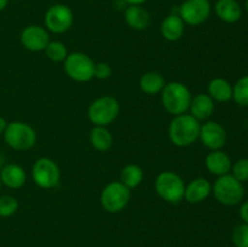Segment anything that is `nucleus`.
I'll return each mask as SVG.
<instances>
[{
    "label": "nucleus",
    "mask_w": 248,
    "mask_h": 247,
    "mask_svg": "<svg viewBox=\"0 0 248 247\" xmlns=\"http://www.w3.org/2000/svg\"><path fill=\"white\" fill-rule=\"evenodd\" d=\"M125 21L136 31H144L150 23L149 12L142 5H130L125 10Z\"/></svg>",
    "instance_id": "19"
},
{
    "label": "nucleus",
    "mask_w": 248,
    "mask_h": 247,
    "mask_svg": "<svg viewBox=\"0 0 248 247\" xmlns=\"http://www.w3.org/2000/svg\"><path fill=\"white\" fill-rule=\"evenodd\" d=\"M6 126H7L6 120H5L4 118H1V116H0V135H1V133H4Z\"/></svg>",
    "instance_id": "32"
},
{
    "label": "nucleus",
    "mask_w": 248,
    "mask_h": 247,
    "mask_svg": "<svg viewBox=\"0 0 248 247\" xmlns=\"http://www.w3.org/2000/svg\"><path fill=\"white\" fill-rule=\"evenodd\" d=\"M5 142L15 150H28L35 144L36 133L33 127L22 121L7 124L4 131Z\"/></svg>",
    "instance_id": "5"
},
{
    "label": "nucleus",
    "mask_w": 248,
    "mask_h": 247,
    "mask_svg": "<svg viewBox=\"0 0 248 247\" xmlns=\"http://www.w3.org/2000/svg\"><path fill=\"white\" fill-rule=\"evenodd\" d=\"M155 190L162 200L178 203L184 198L186 185L179 174L172 171L161 172L155 179Z\"/></svg>",
    "instance_id": "4"
},
{
    "label": "nucleus",
    "mask_w": 248,
    "mask_h": 247,
    "mask_svg": "<svg viewBox=\"0 0 248 247\" xmlns=\"http://www.w3.org/2000/svg\"><path fill=\"white\" fill-rule=\"evenodd\" d=\"M240 217L244 220V223L248 224V200L245 201L240 207Z\"/></svg>",
    "instance_id": "31"
},
{
    "label": "nucleus",
    "mask_w": 248,
    "mask_h": 247,
    "mask_svg": "<svg viewBox=\"0 0 248 247\" xmlns=\"http://www.w3.org/2000/svg\"><path fill=\"white\" fill-rule=\"evenodd\" d=\"M21 43L29 51H43L50 43V36L43 27L29 26L22 31Z\"/></svg>",
    "instance_id": "13"
},
{
    "label": "nucleus",
    "mask_w": 248,
    "mask_h": 247,
    "mask_svg": "<svg viewBox=\"0 0 248 247\" xmlns=\"http://www.w3.org/2000/svg\"><path fill=\"white\" fill-rule=\"evenodd\" d=\"M18 210V201L11 195L0 196V217H10Z\"/></svg>",
    "instance_id": "27"
},
{
    "label": "nucleus",
    "mask_w": 248,
    "mask_h": 247,
    "mask_svg": "<svg viewBox=\"0 0 248 247\" xmlns=\"http://www.w3.org/2000/svg\"><path fill=\"white\" fill-rule=\"evenodd\" d=\"M26 171L19 165L7 164L0 171V179L1 184L6 185L7 188L18 189L26 183Z\"/></svg>",
    "instance_id": "16"
},
{
    "label": "nucleus",
    "mask_w": 248,
    "mask_h": 247,
    "mask_svg": "<svg viewBox=\"0 0 248 247\" xmlns=\"http://www.w3.org/2000/svg\"><path fill=\"white\" fill-rule=\"evenodd\" d=\"M190 115L198 120H206L210 118L215 110V101L208 96L207 93H199L191 98L190 106Z\"/></svg>",
    "instance_id": "17"
},
{
    "label": "nucleus",
    "mask_w": 248,
    "mask_h": 247,
    "mask_svg": "<svg viewBox=\"0 0 248 247\" xmlns=\"http://www.w3.org/2000/svg\"><path fill=\"white\" fill-rule=\"evenodd\" d=\"M211 2L208 0H184L179 7V16L189 26H199L208 19Z\"/></svg>",
    "instance_id": "11"
},
{
    "label": "nucleus",
    "mask_w": 248,
    "mask_h": 247,
    "mask_svg": "<svg viewBox=\"0 0 248 247\" xmlns=\"http://www.w3.org/2000/svg\"><path fill=\"white\" fill-rule=\"evenodd\" d=\"M74 22L72 9L64 4H55L45 14V26L56 34L65 33Z\"/></svg>",
    "instance_id": "10"
},
{
    "label": "nucleus",
    "mask_w": 248,
    "mask_h": 247,
    "mask_svg": "<svg viewBox=\"0 0 248 247\" xmlns=\"http://www.w3.org/2000/svg\"><path fill=\"white\" fill-rule=\"evenodd\" d=\"M46 56L53 62H62L67 58L68 51L67 47L61 41H50L45 48Z\"/></svg>",
    "instance_id": "26"
},
{
    "label": "nucleus",
    "mask_w": 248,
    "mask_h": 247,
    "mask_svg": "<svg viewBox=\"0 0 248 247\" xmlns=\"http://www.w3.org/2000/svg\"><path fill=\"white\" fill-rule=\"evenodd\" d=\"M200 128V123L193 115L189 114L177 115L170 124V139L177 147H188L199 138Z\"/></svg>",
    "instance_id": "1"
},
{
    "label": "nucleus",
    "mask_w": 248,
    "mask_h": 247,
    "mask_svg": "<svg viewBox=\"0 0 248 247\" xmlns=\"http://www.w3.org/2000/svg\"><path fill=\"white\" fill-rule=\"evenodd\" d=\"M162 104L172 115H182L189 109L191 93L188 87L178 81H172L162 89Z\"/></svg>",
    "instance_id": "2"
},
{
    "label": "nucleus",
    "mask_w": 248,
    "mask_h": 247,
    "mask_svg": "<svg viewBox=\"0 0 248 247\" xmlns=\"http://www.w3.org/2000/svg\"><path fill=\"white\" fill-rule=\"evenodd\" d=\"M212 191L211 183L206 178H196L186 186L184 198L190 203H200L208 198Z\"/></svg>",
    "instance_id": "15"
},
{
    "label": "nucleus",
    "mask_w": 248,
    "mask_h": 247,
    "mask_svg": "<svg viewBox=\"0 0 248 247\" xmlns=\"http://www.w3.org/2000/svg\"><path fill=\"white\" fill-rule=\"evenodd\" d=\"M212 191L218 202L224 206L239 205L245 196L244 184L229 173L218 177L213 184Z\"/></svg>",
    "instance_id": "3"
},
{
    "label": "nucleus",
    "mask_w": 248,
    "mask_h": 247,
    "mask_svg": "<svg viewBox=\"0 0 248 247\" xmlns=\"http://www.w3.org/2000/svg\"><path fill=\"white\" fill-rule=\"evenodd\" d=\"M0 188H1V179H0Z\"/></svg>",
    "instance_id": "36"
},
{
    "label": "nucleus",
    "mask_w": 248,
    "mask_h": 247,
    "mask_svg": "<svg viewBox=\"0 0 248 247\" xmlns=\"http://www.w3.org/2000/svg\"><path fill=\"white\" fill-rule=\"evenodd\" d=\"M143 181V170L138 165L130 164L125 166L121 171L120 182L128 189L136 188Z\"/></svg>",
    "instance_id": "24"
},
{
    "label": "nucleus",
    "mask_w": 248,
    "mask_h": 247,
    "mask_svg": "<svg viewBox=\"0 0 248 247\" xmlns=\"http://www.w3.org/2000/svg\"><path fill=\"white\" fill-rule=\"evenodd\" d=\"M199 138L205 147L211 150H220L227 142V132L220 124L216 121H207L200 128Z\"/></svg>",
    "instance_id": "12"
},
{
    "label": "nucleus",
    "mask_w": 248,
    "mask_h": 247,
    "mask_svg": "<svg viewBox=\"0 0 248 247\" xmlns=\"http://www.w3.org/2000/svg\"><path fill=\"white\" fill-rule=\"evenodd\" d=\"M232 242L236 247H248V224L242 223L232 232Z\"/></svg>",
    "instance_id": "29"
},
{
    "label": "nucleus",
    "mask_w": 248,
    "mask_h": 247,
    "mask_svg": "<svg viewBox=\"0 0 248 247\" xmlns=\"http://www.w3.org/2000/svg\"><path fill=\"white\" fill-rule=\"evenodd\" d=\"M232 99L239 106L248 107V75L240 77L232 86Z\"/></svg>",
    "instance_id": "25"
},
{
    "label": "nucleus",
    "mask_w": 248,
    "mask_h": 247,
    "mask_svg": "<svg viewBox=\"0 0 248 247\" xmlns=\"http://www.w3.org/2000/svg\"><path fill=\"white\" fill-rule=\"evenodd\" d=\"M183 1H184V0H183Z\"/></svg>",
    "instance_id": "37"
},
{
    "label": "nucleus",
    "mask_w": 248,
    "mask_h": 247,
    "mask_svg": "<svg viewBox=\"0 0 248 247\" xmlns=\"http://www.w3.org/2000/svg\"><path fill=\"white\" fill-rule=\"evenodd\" d=\"M64 70L75 81H89L93 77L94 62L85 53L73 52L64 60Z\"/></svg>",
    "instance_id": "9"
},
{
    "label": "nucleus",
    "mask_w": 248,
    "mask_h": 247,
    "mask_svg": "<svg viewBox=\"0 0 248 247\" xmlns=\"http://www.w3.org/2000/svg\"><path fill=\"white\" fill-rule=\"evenodd\" d=\"M145 1H147V0H126V2H127L128 5H142L144 4Z\"/></svg>",
    "instance_id": "33"
},
{
    "label": "nucleus",
    "mask_w": 248,
    "mask_h": 247,
    "mask_svg": "<svg viewBox=\"0 0 248 247\" xmlns=\"http://www.w3.org/2000/svg\"><path fill=\"white\" fill-rule=\"evenodd\" d=\"M246 11L248 12V0H246Z\"/></svg>",
    "instance_id": "35"
},
{
    "label": "nucleus",
    "mask_w": 248,
    "mask_h": 247,
    "mask_svg": "<svg viewBox=\"0 0 248 247\" xmlns=\"http://www.w3.org/2000/svg\"><path fill=\"white\" fill-rule=\"evenodd\" d=\"M90 140L92 147L98 152H107L113 145V136L106 126H94L90 135Z\"/></svg>",
    "instance_id": "23"
},
{
    "label": "nucleus",
    "mask_w": 248,
    "mask_h": 247,
    "mask_svg": "<svg viewBox=\"0 0 248 247\" xmlns=\"http://www.w3.org/2000/svg\"><path fill=\"white\" fill-rule=\"evenodd\" d=\"M34 183L43 189H52L58 185L61 172L58 165L48 157H40L31 167Z\"/></svg>",
    "instance_id": "7"
},
{
    "label": "nucleus",
    "mask_w": 248,
    "mask_h": 247,
    "mask_svg": "<svg viewBox=\"0 0 248 247\" xmlns=\"http://www.w3.org/2000/svg\"><path fill=\"white\" fill-rule=\"evenodd\" d=\"M111 75V68L108 63H97L94 64V70H93V77H97V79H108Z\"/></svg>",
    "instance_id": "30"
},
{
    "label": "nucleus",
    "mask_w": 248,
    "mask_h": 247,
    "mask_svg": "<svg viewBox=\"0 0 248 247\" xmlns=\"http://www.w3.org/2000/svg\"><path fill=\"white\" fill-rule=\"evenodd\" d=\"M215 11L218 18L225 23H235L242 16V9L236 0H218Z\"/></svg>",
    "instance_id": "18"
},
{
    "label": "nucleus",
    "mask_w": 248,
    "mask_h": 247,
    "mask_svg": "<svg viewBox=\"0 0 248 247\" xmlns=\"http://www.w3.org/2000/svg\"><path fill=\"white\" fill-rule=\"evenodd\" d=\"M7 4H9V0H0V11H2L7 6Z\"/></svg>",
    "instance_id": "34"
},
{
    "label": "nucleus",
    "mask_w": 248,
    "mask_h": 247,
    "mask_svg": "<svg viewBox=\"0 0 248 247\" xmlns=\"http://www.w3.org/2000/svg\"><path fill=\"white\" fill-rule=\"evenodd\" d=\"M130 189L121 182H111L102 190L101 205L106 211L116 213L123 211L130 201Z\"/></svg>",
    "instance_id": "8"
},
{
    "label": "nucleus",
    "mask_w": 248,
    "mask_h": 247,
    "mask_svg": "<svg viewBox=\"0 0 248 247\" xmlns=\"http://www.w3.org/2000/svg\"><path fill=\"white\" fill-rule=\"evenodd\" d=\"M208 96L217 102H228L232 98V86L228 80L216 77L208 84Z\"/></svg>",
    "instance_id": "21"
},
{
    "label": "nucleus",
    "mask_w": 248,
    "mask_h": 247,
    "mask_svg": "<svg viewBox=\"0 0 248 247\" xmlns=\"http://www.w3.org/2000/svg\"><path fill=\"white\" fill-rule=\"evenodd\" d=\"M166 82L164 77L157 72H148L140 77V87L147 94H156L162 91Z\"/></svg>",
    "instance_id": "22"
},
{
    "label": "nucleus",
    "mask_w": 248,
    "mask_h": 247,
    "mask_svg": "<svg viewBox=\"0 0 248 247\" xmlns=\"http://www.w3.org/2000/svg\"><path fill=\"white\" fill-rule=\"evenodd\" d=\"M206 167L211 173L220 177L228 174L232 171V162L229 155L222 150H212L206 156Z\"/></svg>",
    "instance_id": "14"
},
{
    "label": "nucleus",
    "mask_w": 248,
    "mask_h": 247,
    "mask_svg": "<svg viewBox=\"0 0 248 247\" xmlns=\"http://www.w3.org/2000/svg\"><path fill=\"white\" fill-rule=\"evenodd\" d=\"M120 106L118 99L111 96H103L94 99L89 108V119L96 126H107L119 115Z\"/></svg>",
    "instance_id": "6"
},
{
    "label": "nucleus",
    "mask_w": 248,
    "mask_h": 247,
    "mask_svg": "<svg viewBox=\"0 0 248 247\" xmlns=\"http://www.w3.org/2000/svg\"><path fill=\"white\" fill-rule=\"evenodd\" d=\"M232 176L237 179L239 182L244 183L248 181V159L247 157H242L239 159L234 165L232 166Z\"/></svg>",
    "instance_id": "28"
},
{
    "label": "nucleus",
    "mask_w": 248,
    "mask_h": 247,
    "mask_svg": "<svg viewBox=\"0 0 248 247\" xmlns=\"http://www.w3.org/2000/svg\"><path fill=\"white\" fill-rule=\"evenodd\" d=\"M184 22L179 15L172 14L169 15L161 23L162 36L169 41H176L183 36L184 33Z\"/></svg>",
    "instance_id": "20"
}]
</instances>
